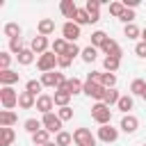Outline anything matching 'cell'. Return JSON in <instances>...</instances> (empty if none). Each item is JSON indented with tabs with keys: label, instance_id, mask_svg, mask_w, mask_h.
Segmentation results:
<instances>
[{
	"label": "cell",
	"instance_id": "cell-1",
	"mask_svg": "<svg viewBox=\"0 0 146 146\" xmlns=\"http://www.w3.org/2000/svg\"><path fill=\"white\" fill-rule=\"evenodd\" d=\"M91 119L98 123V125H107L112 121V110L105 105V103H94L91 105Z\"/></svg>",
	"mask_w": 146,
	"mask_h": 146
},
{
	"label": "cell",
	"instance_id": "cell-2",
	"mask_svg": "<svg viewBox=\"0 0 146 146\" xmlns=\"http://www.w3.org/2000/svg\"><path fill=\"white\" fill-rule=\"evenodd\" d=\"M55 66H57V55L52 50H48V52L36 57V68L41 73H50V71H55Z\"/></svg>",
	"mask_w": 146,
	"mask_h": 146
},
{
	"label": "cell",
	"instance_id": "cell-3",
	"mask_svg": "<svg viewBox=\"0 0 146 146\" xmlns=\"http://www.w3.org/2000/svg\"><path fill=\"white\" fill-rule=\"evenodd\" d=\"M82 94H87L89 98H94L96 103H103V98H105V94H107V89L100 84V82H91V80H87L84 82V91Z\"/></svg>",
	"mask_w": 146,
	"mask_h": 146
},
{
	"label": "cell",
	"instance_id": "cell-4",
	"mask_svg": "<svg viewBox=\"0 0 146 146\" xmlns=\"http://www.w3.org/2000/svg\"><path fill=\"white\" fill-rule=\"evenodd\" d=\"M73 141H75V146H96V137L91 135L89 128H75L73 130Z\"/></svg>",
	"mask_w": 146,
	"mask_h": 146
},
{
	"label": "cell",
	"instance_id": "cell-5",
	"mask_svg": "<svg viewBox=\"0 0 146 146\" xmlns=\"http://www.w3.org/2000/svg\"><path fill=\"white\" fill-rule=\"evenodd\" d=\"M62 36H64L68 43H75V41L82 36V30H80V25H78V23H73V21H66V23L62 25Z\"/></svg>",
	"mask_w": 146,
	"mask_h": 146
},
{
	"label": "cell",
	"instance_id": "cell-6",
	"mask_svg": "<svg viewBox=\"0 0 146 146\" xmlns=\"http://www.w3.org/2000/svg\"><path fill=\"white\" fill-rule=\"evenodd\" d=\"M0 103L5 110H14L18 105V94L14 91V87H2L0 89Z\"/></svg>",
	"mask_w": 146,
	"mask_h": 146
},
{
	"label": "cell",
	"instance_id": "cell-7",
	"mask_svg": "<svg viewBox=\"0 0 146 146\" xmlns=\"http://www.w3.org/2000/svg\"><path fill=\"white\" fill-rule=\"evenodd\" d=\"M41 123H43V128H46L50 135H52V132L57 135V132H62V123H64V121H62L57 114L50 112V114H43V116H41Z\"/></svg>",
	"mask_w": 146,
	"mask_h": 146
},
{
	"label": "cell",
	"instance_id": "cell-8",
	"mask_svg": "<svg viewBox=\"0 0 146 146\" xmlns=\"http://www.w3.org/2000/svg\"><path fill=\"white\" fill-rule=\"evenodd\" d=\"M98 139L105 141V144H114L119 139V128H112L110 123L107 125H100L98 128Z\"/></svg>",
	"mask_w": 146,
	"mask_h": 146
},
{
	"label": "cell",
	"instance_id": "cell-9",
	"mask_svg": "<svg viewBox=\"0 0 146 146\" xmlns=\"http://www.w3.org/2000/svg\"><path fill=\"white\" fill-rule=\"evenodd\" d=\"M119 128H121L125 135H132V132H137V128H139V119H137L135 114H123Z\"/></svg>",
	"mask_w": 146,
	"mask_h": 146
},
{
	"label": "cell",
	"instance_id": "cell-10",
	"mask_svg": "<svg viewBox=\"0 0 146 146\" xmlns=\"http://www.w3.org/2000/svg\"><path fill=\"white\" fill-rule=\"evenodd\" d=\"M103 52H105V57H116V59H121L123 57V50H121V46L114 41V39H107L105 43H103V48H100Z\"/></svg>",
	"mask_w": 146,
	"mask_h": 146
},
{
	"label": "cell",
	"instance_id": "cell-11",
	"mask_svg": "<svg viewBox=\"0 0 146 146\" xmlns=\"http://www.w3.org/2000/svg\"><path fill=\"white\" fill-rule=\"evenodd\" d=\"M78 9H80V7H78L73 0H62V2H59V11H62V16L68 18V21H75Z\"/></svg>",
	"mask_w": 146,
	"mask_h": 146
},
{
	"label": "cell",
	"instance_id": "cell-12",
	"mask_svg": "<svg viewBox=\"0 0 146 146\" xmlns=\"http://www.w3.org/2000/svg\"><path fill=\"white\" fill-rule=\"evenodd\" d=\"M52 107H55V100H52L50 94H41V96L36 98V110H39L41 114H50Z\"/></svg>",
	"mask_w": 146,
	"mask_h": 146
},
{
	"label": "cell",
	"instance_id": "cell-13",
	"mask_svg": "<svg viewBox=\"0 0 146 146\" xmlns=\"http://www.w3.org/2000/svg\"><path fill=\"white\" fill-rule=\"evenodd\" d=\"M100 0H87V5H84V9L89 11V18H91V23H98L100 21Z\"/></svg>",
	"mask_w": 146,
	"mask_h": 146
},
{
	"label": "cell",
	"instance_id": "cell-14",
	"mask_svg": "<svg viewBox=\"0 0 146 146\" xmlns=\"http://www.w3.org/2000/svg\"><path fill=\"white\" fill-rule=\"evenodd\" d=\"M30 48L34 50V55H43V52H48V36H41V34H36V36L32 39Z\"/></svg>",
	"mask_w": 146,
	"mask_h": 146
},
{
	"label": "cell",
	"instance_id": "cell-15",
	"mask_svg": "<svg viewBox=\"0 0 146 146\" xmlns=\"http://www.w3.org/2000/svg\"><path fill=\"white\" fill-rule=\"evenodd\" d=\"M18 107H23V110L36 107V96L30 94V91H21V94H18Z\"/></svg>",
	"mask_w": 146,
	"mask_h": 146
},
{
	"label": "cell",
	"instance_id": "cell-16",
	"mask_svg": "<svg viewBox=\"0 0 146 146\" xmlns=\"http://www.w3.org/2000/svg\"><path fill=\"white\" fill-rule=\"evenodd\" d=\"M16 121H18L16 112H11V110H2L0 112V128H11Z\"/></svg>",
	"mask_w": 146,
	"mask_h": 146
},
{
	"label": "cell",
	"instance_id": "cell-17",
	"mask_svg": "<svg viewBox=\"0 0 146 146\" xmlns=\"http://www.w3.org/2000/svg\"><path fill=\"white\" fill-rule=\"evenodd\" d=\"M36 30H39L41 36H50V34L55 32V21H52V18H41L39 25H36Z\"/></svg>",
	"mask_w": 146,
	"mask_h": 146
},
{
	"label": "cell",
	"instance_id": "cell-18",
	"mask_svg": "<svg viewBox=\"0 0 146 146\" xmlns=\"http://www.w3.org/2000/svg\"><path fill=\"white\" fill-rule=\"evenodd\" d=\"M16 82H18V73H16V71H11V68L0 71V84H2V87H11V84H16Z\"/></svg>",
	"mask_w": 146,
	"mask_h": 146
},
{
	"label": "cell",
	"instance_id": "cell-19",
	"mask_svg": "<svg viewBox=\"0 0 146 146\" xmlns=\"http://www.w3.org/2000/svg\"><path fill=\"white\" fill-rule=\"evenodd\" d=\"M62 89H66L71 96H75V94H82V91H84V82H82V80H78V78H68L66 87H62Z\"/></svg>",
	"mask_w": 146,
	"mask_h": 146
},
{
	"label": "cell",
	"instance_id": "cell-20",
	"mask_svg": "<svg viewBox=\"0 0 146 146\" xmlns=\"http://www.w3.org/2000/svg\"><path fill=\"white\" fill-rule=\"evenodd\" d=\"M52 100H55V105H57V107H66V105H68V100H71V94H68L66 89H55Z\"/></svg>",
	"mask_w": 146,
	"mask_h": 146
},
{
	"label": "cell",
	"instance_id": "cell-21",
	"mask_svg": "<svg viewBox=\"0 0 146 146\" xmlns=\"http://www.w3.org/2000/svg\"><path fill=\"white\" fill-rule=\"evenodd\" d=\"M16 139V132L11 128H0V146H11Z\"/></svg>",
	"mask_w": 146,
	"mask_h": 146
},
{
	"label": "cell",
	"instance_id": "cell-22",
	"mask_svg": "<svg viewBox=\"0 0 146 146\" xmlns=\"http://www.w3.org/2000/svg\"><path fill=\"white\" fill-rule=\"evenodd\" d=\"M16 59H18V64H21V66H30V64L34 62V50H32V48H25L23 52H18V55H16Z\"/></svg>",
	"mask_w": 146,
	"mask_h": 146
},
{
	"label": "cell",
	"instance_id": "cell-23",
	"mask_svg": "<svg viewBox=\"0 0 146 146\" xmlns=\"http://www.w3.org/2000/svg\"><path fill=\"white\" fill-rule=\"evenodd\" d=\"M107 39H110V36H107L103 30H96V32H91V46H94V48H98V50L103 48V43H105Z\"/></svg>",
	"mask_w": 146,
	"mask_h": 146
},
{
	"label": "cell",
	"instance_id": "cell-24",
	"mask_svg": "<svg viewBox=\"0 0 146 146\" xmlns=\"http://www.w3.org/2000/svg\"><path fill=\"white\" fill-rule=\"evenodd\" d=\"M80 57H82V62H84V64H91V62L98 57V48H94V46L89 43L87 48H82V55H80Z\"/></svg>",
	"mask_w": 146,
	"mask_h": 146
},
{
	"label": "cell",
	"instance_id": "cell-25",
	"mask_svg": "<svg viewBox=\"0 0 146 146\" xmlns=\"http://www.w3.org/2000/svg\"><path fill=\"white\" fill-rule=\"evenodd\" d=\"M119 66H121V59H116V57H105V59H103V68H105V73H116Z\"/></svg>",
	"mask_w": 146,
	"mask_h": 146
},
{
	"label": "cell",
	"instance_id": "cell-26",
	"mask_svg": "<svg viewBox=\"0 0 146 146\" xmlns=\"http://www.w3.org/2000/svg\"><path fill=\"white\" fill-rule=\"evenodd\" d=\"M116 107H119L123 114H130V110L135 107V100H132V96H121V98H119V103H116Z\"/></svg>",
	"mask_w": 146,
	"mask_h": 146
},
{
	"label": "cell",
	"instance_id": "cell-27",
	"mask_svg": "<svg viewBox=\"0 0 146 146\" xmlns=\"http://www.w3.org/2000/svg\"><path fill=\"white\" fill-rule=\"evenodd\" d=\"M32 141H34L36 146H46V144L50 141V132H48L46 128H41L39 132H34V135H32Z\"/></svg>",
	"mask_w": 146,
	"mask_h": 146
},
{
	"label": "cell",
	"instance_id": "cell-28",
	"mask_svg": "<svg viewBox=\"0 0 146 146\" xmlns=\"http://www.w3.org/2000/svg\"><path fill=\"white\" fill-rule=\"evenodd\" d=\"M2 32H5L7 39H16V36H21V25L18 23H7L2 27Z\"/></svg>",
	"mask_w": 146,
	"mask_h": 146
},
{
	"label": "cell",
	"instance_id": "cell-29",
	"mask_svg": "<svg viewBox=\"0 0 146 146\" xmlns=\"http://www.w3.org/2000/svg\"><path fill=\"white\" fill-rule=\"evenodd\" d=\"M66 48H68V41L64 39V36H59V39H55L52 41V52L59 57V55H64L66 52Z\"/></svg>",
	"mask_w": 146,
	"mask_h": 146
},
{
	"label": "cell",
	"instance_id": "cell-30",
	"mask_svg": "<svg viewBox=\"0 0 146 146\" xmlns=\"http://www.w3.org/2000/svg\"><path fill=\"white\" fill-rule=\"evenodd\" d=\"M100 84H103L105 89H116V73H105V71H103Z\"/></svg>",
	"mask_w": 146,
	"mask_h": 146
},
{
	"label": "cell",
	"instance_id": "cell-31",
	"mask_svg": "<svg viewBox=\"0 0 146 146\" xmlns=\"http://www.w3.org/2000/svg\"><path fill=\"white\" fill-rule=\"evenodd\" d=\"M41 89H43V84H41V80H27V82H25V91H30V94H34L36 98L41 96Z\"/></svg>",
	"mask_w": 146,
	"mask_h": 146
},
{
	"label": "cell",
	"instance_id": "cell-32",
	"mask_svg": "<svg viewBox=\"0 0 146 146\" xmlns=\"http://www.w3.org/2000/svg\"><path fill=\"white\" fill-rule=\"evenodd\" d=\"M73 23H78L80 27H82V25H89V23H91V18H89V11H87L84 7H80V9H78V14H75V21H73Z\"/></svg>",
	"mask_w": 146,
	"mask_h": 146
},
{
	"label": "cell",
	"instance_id": "cell-33",
	"mask_svg": "<svg viewBox=\"0 0 146 146\" xmlns=\"http://www.w3.org/2000/svg\"><path fill=\"white\" fill-rule=\"evenodd\" d=\"M23 50H25V43H23L21 36L9 39V52H11V55H18V52H23Z\"/></svg>",
	"mask_w": 146,
	"mask_h": 146
},
{
	"label": "cell",
	"instance_id": "cell-34",
	"mask_svg": "<svg viewBox=\"0 0 146 146\" xmlns=\"http://www.w3.org/2000/svg\"><path fill=\"white\" fill-rule=\"evenodd\" d=\"M119 98H121V94H119L116 89H107V94H105L103 103H105L107 107H112V105H116V103H119Z\"/></svg>",
	"mask_w": 146,
	"mask_h": 146
},
{
	"label": "cell",
	"instance_id": "cell-35",
	"mask_svg": "<svg viewBox=\"0 0 146 146\" xmlns=\"http://www.w3.org/2000/svg\"><path fill=\"white\" fill-rule=\"evenodd\" d=\"M144 89H146V82H144L141 78H137V80H132V84H130V96H141Z\"/></svg>",
	"mask_w": 146,
	"mask_h": 146
},
{
	"label": "cell",
	"instance_id": "cell-36",
	"mask_svg": "<svg viewBox=\"0 0 146 146\" xmlns=\"http://www.w3.org/2000/svg\"><path fill=\"white\" fill-rule=\"evenodd\" d=\"M71 141H73V135L66 132V130H62V132L55 135V144H57V146H68Z\"/></svg>",
	"mask_w": 146,
	"mask_h": 146
},
{
	"label": "cell",
	"instance_id": "cell-37",
	"mask_svg": "<svg viewBox=\"0 0 146 146\" xmlns=\"http://www.w3.org/2000/svg\"><path fill=\"white\" fill-rule=\"evenodd\" d=\"M23 125H25V130H27L30 135H34V132H39V130L43 128V123H41L39 119H27V121H25Z\"/></svg>",
	"mask_w": 146,
	"mask_h": 146
},
{
	"label": "cell",
	"instance_id": "cell-38",
	"mask_svg": "<svg viewBox=\"0 0 146 146\" xmlns=\"http://www.w3.org/2000/svg\"><path fill=\"white\" fill-rule=\"evenodd\" d=\"M123 36H128V39H137V36H141V30H139L135 23H130V25L123 27Z\"/></svg>",
	"mask_w": 146,
	"mask_h": 146
},
{
	"label": "cell",
	"instance_id": "cell-39",
	"mask_svg": "<svg viewBox=\"0 0 146 146\" xmlns=\"http://www.w3.org/2000/svg\"><path fill=\"white\" fill-rule=\"evenodd\" d=\"M125 11V7H123V2H110V14L112 16H116V18H121V14Z\"/></svg>",
	"mask_w": 146,
	"mask_h": 146
},
{
	"label": "cell",
	"instance_id": "cell-40",
	"mask_svg": "<svg viewBox=\"0 0 146 146\" xmlns=\"http://www.w3.org/2000/svg\"><path fill=\"white\" fill-rule=\"evenodd\" d=\"M9 64H11V52H9V50L0 52V71H7Z\"/></svg>",
	"mask_w": 146,
	"mask_h": 146
},
{
	"label": "cell",
	"instance_id": "cell-41",
	"mask_svg": "<svg viewBox=\"0 0 146 146\" xmlns=\"http://www.w3.org/2000/svg\"><path fill=\"white\" fill-rule=\"evenodd\" d=\"M57 116H59L62 121H71V119H73V110H71V105L59 107V110H57Z\"/></svg>",
	"mask_w": 146,
	"mask_h": 146
},
{
	"label": "cell",
	"instance_id": "cell-42",
	"mask_svg": "<svg viewBox=\"0 0 146 146\" xmlns=\"http://www.w3.org/2000/svg\"><path fill=\"white\" fill-rule=\"evenodd\" d=\"M64 55L73 59V57H78V55H82V48H80L78 43H68V48H66V52H64Z\"/></svg>",
	"mask_w": 146,
	"mask_h": 146
},
{
	"label": "cell",
	"instance_id": "cell-43",
	"mask_svg": "<svg viewBox=\"0 0 146 146\" xmlns=\"http://www.w3.org/2000/svg\"><path fill=\"white\" fill-rule=\"evenodd\" d=\"M119 21H123L125 25H130V23L135 21V11H132V9H125V11L121 14V18H119Z\"/></svg>",
	"mask_w": 146,
	"mask_h": 146
},
{
	"label": "cell",
	"instance_id": "cell-44",
	"mask_svg": "<svg viewBox=\"0 0 146 146\" xmlns=\"http://www.w3.org/2000/svg\"><path fill=\"white\" fill-rule=\"evenodd\" d=\"M71 62H73V59H71V57H66V55H59V57H57V66H59V68H68V66H71Z\"/></svg>",
	"mask_w": 146,
	"mask_h": 146
},
{
	"label": "cell",
	"instance_id": "cell-45",
	"mask_svg": "<svg viewBox=\"0 0 146 146\" xmlns=\"http://www.w3.org/2000/svg\"><path fill=\"white\" fill-rule=\"evenodd\" d=\"M135 55H137V57H141V59L146 57V41H139V43L135 46Z\"/></svg>",
	"mask_w": 146,
	"mask_h": 146
},
{
	"label": "cell",
	"instance_id": "cell-46",
	"mask_svg": "<svg viewBox=\"0 0 146 146\" xmlns=\"http://www.w3.org/2000/svg\"><path fill=\"white\" fill-rule=\"evenodd\" d=\"M137 5H139V0H123V7L125 9H135Z\"/></svg>",
	"mask_w": 146,
	"mask_h": 146
},
{
	"label": "cell",
	"instance_id": "cell-47",
	"mask_svg": "<svg viewBox=\"0 0 146 146\" xmlns=\"http://www.w3.org/2000/svg\"><path fill=\"white\" fill-rule=\"evenodd\" d=\"M141 41H146V27L141 30Z\"/></svg>",
	"mask_w": 146,
	"mask_h": 146
},
{
	"label": "cell",
	"instance_id": "cell-48",
	"mask_svg": "<svg viewBox=\"0 0 146 146\" xmlns=\"http://www.w3.org/2000/svg\"><path fill=\"white\" fill-rule=\"evenodd\" d=\"M46 146H57V144H55V141H48V144H46Z\"/></svg>",
	"mask_w": 146,
	"mask_h": 146
},
{
	"label": "cell",
	"instance_id": "cell-49",
	"mask_svg": "<svg viewBox=\"0 0 146 146\" xmlns=\"http://www.w3.org/2000/svg\"><path fill=\"white\" fill-rule=\"evenodd\" d=\"M141 98H144V100H146V89H144V94H141Z\"/></svg>",
	"mask_w": 146,
	"mask_h": 146
},
{
	"label": "cell",
	"instance_id": "cell-50",
	"mask_svg": "<svg viewBox=\"0 0 146 146\" xmlns=\"http://www.w3.org/2000/svg\"><path fill=\"white\" fill-rule=\"evenodd\" d=\"M144 146H146V144H144Z\"/></svg>",
	"mask_w": 146,
	"mask_h": 146
}]
</instances>
